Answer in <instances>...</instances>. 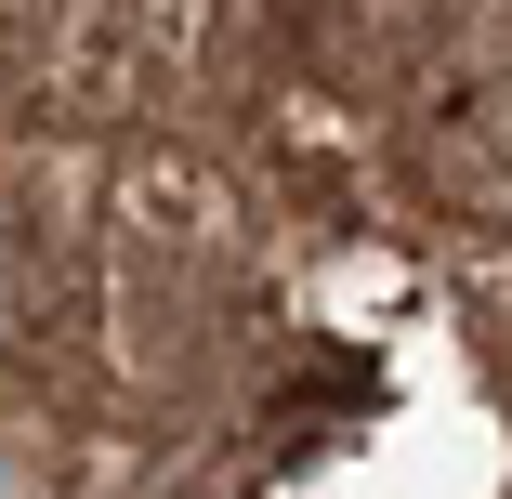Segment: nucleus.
I'll list each match as a JSON object with an SVG mask.
<instances>
[{"mask_svg":"<svg viewBox=\"0 0 512 499\" xmlns=\"http://www.w3.org/2000/svg\"><path fill=\"white\" fill-rule=\"evenodd\" d=\"M434 184L460 197V211H512V92H499V106H447Z\"/></svg>","mask_w":512,"mask_h":499,"instance_id":"nucleus-1","label":"nucleus"},{"mask_svg":"<svg viewBox=\"0 0 512 499\" xmlns=\"http://www.w3.org/2000/svg\"><path fill=\"white\" fill-rule=\"evenodd\" d=\"M250 14H276V27H329V14H368V0H250Z\"/></svg>","mask_w":512,"mask_h":499,"instance_id":"nucleus-2","label":"nucleus"}]
</instances>
